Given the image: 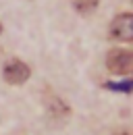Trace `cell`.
Listing matches in <instances>:
<instances>
[{
  "label": "cell",
  "instance_id": "cell-2",
  "mask_svg": "<svg viewBox=\"0 0 133 135\" xmlns=\"http://www.w3.org/2000/svg\"><path fill=\"white\" fill-rule=\"evenodd\" d=\"M110 35L112 40L121 42H131L133 40V15L131 13H121L110 23Z\"/></svg>",
  "mask_w": 133,
  "mask_h": 135
},
{
  "label": "cell",
  "instance_id": "cell-1",
  "mask_svg": "<svg viewBox=\"0 0 133 135\" xmlns=\"http://www.w3.org/2000/svg\"><path fill=\"white\" fill-rule=\"evenodd\" d=\"M106 67L115 75H127L133 69V54L129 50H123V48L110 50L106 56Z\"/></svg>",
  "mask_w": 133,
  "mask_h": 135
},
{
  "label": "cell",
  "instance_id": "cell-5",
  "mask_svg": "<svg viewBox=\"0 0 133 135\" xmlns=\"http://www.w3.org/2000/svg\"><path fill=\"white\" fill-rule=\"evenodd\" d=\"M106 89H116V91H125V94H129L131 91V81L127 79V81H123V83H104Z\"/></svg>",
  "mask_w": 133,
  "mask_h": 135
},
{
  "label": "cell",
  "instance_id": "cell-3",
  "mask_svg": "<svg viewBox=\"0 0 133 135\" xmlns=\"http://www.w3.org/2000/svg\"><path fill=\"white\" fill-rule=\"evenodd\" d=\"M4 81L11 85H23L27 79H29V75H31V71H29V67L23 62V60H17V58H13V60H8L6 65H4Z\"/></svg>",
  "mask_w": 133,
  "mask_h": 135
},
{
  "label": "cell",
  "instance_id": "cell-4",
  "mask_svg": "<svg viewBox=\"0 0 133 135\" xmlns=\"http://www.w3.org/2000/svg\"><path fill=\"white\" fill-rule=\"evenodd\" d=\"M73 6H75V11L79 15H89V13L96 11L98 0H73Z\"/></svg>",
  "mask_w": 133,
  "mask_h": 135
}]
</instances>
